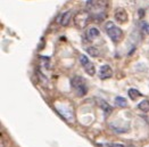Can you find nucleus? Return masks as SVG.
I'll return each instance as SVG.
<instances>
[{"label": "nucleus", "instance_id": "1", "mask_svg": "<svg viewBox=\"0 0 149 147\" xmlns=\"http://www.w3.org/2000/svg\"><path fill=\"white\" fill-rule=\"evenodd\" d=\"M107 7V0H89L88 8L92 12V18L101 21L105 18V9Z\"/></svg>", "mask_w": 149, "mask_h": 147}, {"label": "nucleus", "instance_id": "2", "mask_svg": "<svg viewBox=\"0 0 149 147\" xmlns=\"http://www.w3.org/2000/svg\"><path fill=\"white\" fill-rule=\"evenodd\" d=\"M71 85H72L73 90L76 92V95L80 96V97L84 96L88 92V87H87L86 81H84V79L81 78V76H79V75H75V76L72 78Z\"/></svg>", "mask_w": 149, "mask_h": 147}, {"label": "nucleus", "instance_id": "3", "mask_svg": "<svg viewBox=\"0 0 149 147\" xmlns=\"http://www.w3.org/2000/svg\"><path fill=\"white\" fill-rule=\"evenodd\" d=\"M92 18V16H91V14H89L88 12H79L76 13V15L74 16V24L76 27H79V29H84L88 24H89V22H90V20Z\"/></svg>", "mask_w": 149, "mask_h": 147}, {"label": "nucleus", "instance_id": "4", "mask_svg": "<svg viewBox=\"0 0 149 147\" xmlns=\"http://www.w3.org/2000/svg\"><path fill=\"white\" fill-rule=\"evenodd\" d=\"M106 30H107V34L108 37L112 39L114 42H118L122 37H123V32L120 27L115 26V24L113 22H108L106 24Z\"/></svg>", "mask_w": 149, "mask_h": 147}, {"label": "nucleus", "instance_id": "5", "mask_svg": "<svg viewBox=\"0 0 149 147\" xmlns=\"http://www.w3.org/2000/svg\"><path fill=\"white\" fill-rule=\"evenodd\" d=\"M80 63L82 64V66L84 67L86 72H87L89 75H95V73H96L95 65L89 61V58H88L86 55H81V56H80Z\"/></svg>", "mask_w": 149, "mask_h": 147}, {"label": "nucleus", "instance_id": "6", "mask_svg": "<svg viewBox=\"0 0 149 147\" xmlns=\"http://www.w3.org/2000/svg\"><path fill=\"white\" fill-rule=\"evenodd\" d=\"M98 75L101 80H106V79H109L113 75V70L109 65H102L99 69V72Z\"/></svg>", "mask_w": 149, "mask_h": 147}, {"label": "nucleus", "instance_id": "7", "mask_svg": "<svg viewBox=\"0 0 149 147\" xmlns=\"http://www.w3.org/2000/svg\"><path fill=\"white\" fill-rule=\"evenodd\" d=\"M114 16H115V20L120 23H125L127 21V13L125 12V9L123 8H117L115 10Z\"/></svg>", "mask_w": 149, "mask_h": 147}, {"label": "nucleus", "instance_id": "8", "mask_svg": "<svg viewBox=\"0 0 149 147\" xmlns=\"http://www.w3.org/2000/svg\"><path fill=\"white\" fill-rule=\"evenodd\" d=\"M71 17H72V10H67V12L63 13L61 18H59V23H61L63 26L68 25L70 21H71Z\"/></svg>", "mask_w": 149, "mask_h": 147}, {"label": "nucleus", "instance_id": "9", "mask_svg": "<svg viewBox=\"0 0 149 147\" xmlns=\"http://www.w3.org/2000/svg\"><path fill=\"white\" fill-rule=\"evenodd\" d=\"M99 34H100V32L97 27H90L87 31V38H88V40H90V41H92V40H95L96 38H98Z\"/></svg>", "mask_w": 149, "mask_h": 147}, {"label": "nucleus", "instance_id": "10", "mask_svg": "<svg viewBox=\"0 0 149 147\" xmlns=\"http://www.w3.org/2000/svg\"><path fill=\"white\" fill-rule=\"evenodd\" d=\"M98 104H99L100 108L104 111L106 114H111L112 113V106L107 103V102H105V100H102V99H98Z\"/></svg>", "mask_w": 149, "mask_h": 147}, {"label": "nucleus", "instance_id": "11", "mask_svg": "<svg viewBox=\"0 0 149 147\" xmlns=\"http://www.w3.org/2000/svg\"><path fill=\"white\" fill-rule=\"evenodd\" d=\"M127 95H129V97L131 98L132 100H136L138 97H140V96H141L140 91H138L137 89H133V88L129 89V91H127Z\"/></svg>", "mask_w": 149, "mask_h": 147}, {"label": "nucleus", "instance_id": "12", "mask_svg": "<svg viewBox=\"0 0 149 147\" xmlns=\"http://www.w3.org/2000/svg\"><path fill=\"white\" fill-rule=\"evenodd\" d=\"M138 107H139V110H141L142 112H146V113L149 112V100L145 99V100L140 102L139 105H138Z\"/></svg>", "mask_w": 149, "mask_h": 147}, {"label": "nucleus", "instance_id": "13", "mask_svg": "<svg viewBox=\"0 0 149 147\" xmlns=\"http://www.w3.org/2000/svg\"><path fill=\"white\" fill-rule=\"evenodd\" d=\"M115 105L118 106V107H126L127 102H126V99L123 97H116L115 98Z\"/></svg>", "mask_w": 149, "mask_h": 147}, {"label": "nucleus", "instance_id": "14", "mask_svg": "<svg viewBox=\"0 0 149 147\" xmlns=\"http://www.w3.org/2000/svg\"><path fill=\"white\" fill-rule=\"evenodd\" d=\"M87 52L90 56H92V57H97V56L100 55L99 49L97 48V47H89V48L87 49Z\"/></svg>", "mask_w": 149, "mask_h": 147}, {"label": "nucleus", "instance_id": "15", "mask_svg": "<svg viewBox=\"0 0 149 147\" xmlns=\"http://www.w3.org/2000/svg\"><path fill=\"white\" fill-rule=\"evenodd\" d=\"M140 29H141V31H142L143 33H146V34H149V24H148V23H146V22H142V23L140 24Z\"/></svg>", "mask_w": 149, "mask_h": 147}, {"label": "nucleus", "instance_id": "16", "mask_svg": "<svg viewBox=\"0 0 149 147\" xmlns=\"http://www.w3.org/2000/svg\"><path fill=\"white\" fill-rule=\"evenodd\" d=\"M109 147H125V146H123L122 144H112V145H109Z\"/></svg>", "mask_w": 149, "mask_h": 147}]
</instances>
